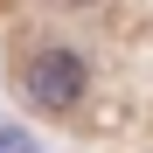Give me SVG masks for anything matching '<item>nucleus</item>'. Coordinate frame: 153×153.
<instances>
[{
  "instance_id": "2",
  "label": "nucleus",
  "mask_w": 153,
  "mask_h": 153,
  "mask_svg": "<svg viewBox=\"0 0 153 153\" xmlns=\"http://www.w3.org/2000/svg\"><path fill=\"white\" fill-rule=\"evenodd\" d=\"M0 153H42V146H35V132L21 118H0Z\"/></svg>"
},
{
  "instance_id": "1",
  "label": "nucleus",
  "mask_w": 153,
  "mask_h": 153,
  "mask_svg": "<svg viewBox=\"0 0 153 153\" xmlns=\"http://www.w3.org/2000/svg\"><path fill=\"white\" fill-rule=\"evenodd\" d=\"M7 84H14V97H21L35 118H76V111L91 105V56L70 49V42L35 35V42L14 49Z\"/></svg>"
},
{
  "instance_id": "3",
  "label": "nucleus",
  "mask_w": 153,
  "mask_h": 153,
  "mask_svg": "<svg viewBox=\"0 0 153 153\" xmlns=\"http://www.w3.org/2000/svg\"><path fill=\"white\" fill-rule=\"evenodd\" d=\"M63 14H97V7H111V0H56Z\"/></svg>"
}]
</instances>
